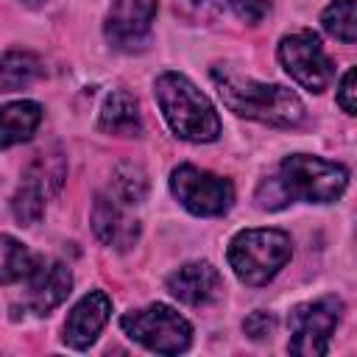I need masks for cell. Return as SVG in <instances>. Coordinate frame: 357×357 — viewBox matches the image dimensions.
Wrapping results in <instances>:
<instances>
[{"mask_svg": "<svg viewBox=\"0 0 357 357\" xmlns=\"http://www.w3.org/2000/svg\"><path fill=\"white\" fill-rule=\"evenodd\" d=\"M340 315H343V301L337 296H321L315 301L296 304L287 315L290 354L324 357L329 351V340L340 324Z\"/></svg>", "mask_w": 357, "mask_h": 357, "instance_id": "6", "label": "cell"}, {"mask_svg": "<svg viewBox=\"0 0 357 357\" xmlns=\"http://www.w3.org/2000/svg\"><path fill=\"white\" fill-rule=\"evenodd\" d=\"M167 290L181 304L204 307L223 293V282L218 268H212L209 262H187L167 276Z\"/></svg>", "mask_w": 357, "mask_h": 357, "instance_id": "12", "label": "cell"}, {"mask_svg": "<svg viewBox=\"0 0 357 357\" xmlns=\"http://www.w3.org/2000/svg\"><path fill=\"white\" fill-rule=\"evenodd\" d=\"M357 70L354 67H349L346 73H343V78H340V86H337V106L346 112V114H357Z\"/></svg>", "mask_w": 357, "mask_h": 357, "instance_id": "24", "label": "cell"}, {"mask_svg": "<svg viewBox=\"0 0 357 357\" xmlns=\"http://www.w3.org/2000/svg\"><path fill=\"white\" fill-rule=\"evenodd\" d=\"M123 332L139 346L156 354H181L192 343V326L184 315H178L167 304H151L142 310H131L120 318Z\"/></svg>", "mask_w": 357, "mask_h": 357, "instance_id": "5", "label": "cell"}, {"mask_svg": "<svg viewBox=\"0 0 357 357\" xmlns=\"http://www.w3.org/2000/svg\"><path fill=\"white\" fill-rule=\"evenodd\" d=\"M156 11H159L156 0H114L103 22V33L109 45L117 50L142 47V42L151 33Z\"/></svg>", "mask_w": 357, "mask_h": 357, "instance_id": "9", "label": "cell"}, {"mask_svg": "<svg viewBox=\"0 0 357 357\" xmlns=\"http://www.w3.org/2000/svg\"><path fill=\"white\" fill-rule=\"evenodd\" d=\"M50 195H53L50 187H47L36 173L25 170L22 184L17 187V192H14V198H11V212H14L17 223H20V226H33V223H39L42 215H45V201H47Z\"/></svg>", "mask_w": 357, "mask_h": 357, "instance_id": "16", "label": "cell"}, {"mask_svg": "<svg viewBox=\"0 0 357 357\" xmlns=\"http://www.w3.org/2000/svg\"><path fill=\"white\" fill-rule=\"evenodd\" d=\"M42 59L31 50H8L0 56V92H17L42 78Z\"/></svg>", "mask_w": 357, "mask_h": 357, "instance_id": "17", "label": "cell"}, {"mask_svg": "<svg viewBox=\"0 0 357 357\" xmlns=\"http://www.w3.org/2000/svg\"><path fill=\"white\" fill-rule=\"evenodd\" d=\"M346 184H349V170L343 165L321 156L293 153L282 159L276 176L265 178L257 187V206L276 212L290 201L329 204L343 195Z\"/></svg>", "mask_w": 357, "mask_h": 357, "instance_id": "1", "label": "cell"}, {"mask_svg": "<svg viewBox=\"0 0 357 357\" xmlns=\"http://www.w3.org/2000/svg\"><path fill=\"white\" fill-rule=\"evenodd\" d=\"M170 192L178 198V204L198 215V218H218L226 215L234 204V187L229 178L215 176L209 170H201L195 165H178L170 173Z\"/></svg>", "mask_w": 357, "mask_h": 357, "instance_id": "7", "label": "cell"}, {"mask_svg": "<svg viewBox=\"0 0 357 357\" xmlns=\"http://www.w3.org/2000/svg\"><path fill=\"white\" fill-rule=\"evenodd\" d=\"M279 61L287 75L310 92H324L335 78V64L324 53L318 33L296 31L279 42Z\"/></svg>", "mask_w": 357, "mask_h": 357, "instance_id": "8", "label": "cell"}, {"mask_svg": "<svg viewBox=\"0 0 357 357\" xmlns=\"http://www.w3.org/2000/svg\"><path fill=\"white\" fill-rule=\"evenodd\" d=\"M112 315V298L103 290H92L86 293L67 315L64 321V343L70 349H89L95 343V337L100 335V329L106 326Z\"/></svg>", "mask_w": 357, "mask_h": 357, "instance_id": "11", "label": "cell"}, {"mask_svg": "<svg viewBox=\"0 0 357 357\" xmlns=\"http://www.w3.org/2000/svg\"><path fill=\"white\" fill-rule=\"evenodd\" d=\"M271 6H273V0H231L234 14H237L240 20H245V22H251V25L262 22V20L268 17Z\"/></svg>", "mask_w": 357, "mask_h": 357, "instance_id": "23", "label": "cell"}, {"mask_svg": "<svg viewBox=\"0 0 357 357\" xmlns=\"http://www.w3.org/2000/svg\"><path fill=\"white\" fill-rule=\"evenodd\" d=\"M156 103L176 137L187 142H212L220 134V117L209 98L181 73H162L153 81Z\"/></svg>", "mask_w": 357, "mask_h": 357, "instance_id": "3", "label": "cell"}, {"mask_svg": "<svg viewBox=\"0 0 357 357\" xmlns=\"http://www.w3.org/2000/svg\"><path fill=\"white\" fill-rule=\"evenodd\" d=\"M42 123V106L36 100H14L0 106V148H11L33 137Z\"/></svg>", "mask_w": 357, "mask_h": 357, "instance_id": "15", "label": "cell"}, {"mask_svg": "<svg viewBox=\"0 0 357 357\" xmlns=\"http://www.w3.org/2000/svg\"><path fill=\"white\" fill-rule=\"evenodd\" d=\"M112 192L120 204H139L148 195V176L139 165L123 162L112 173Z\"/></svg>", "mask_w": 357, "mask_h": 357, "instance_id": "20", "label": "cell"}, {"mask_svg": "<svg viewBox=\"0 0 357 357\" xmlns=\"http://www.w3.org/2000/svg\"><path fill=\"white\" fill-rule=\"evenodd\" d=\"M98 126H100V131L114 134V137H137L142 131V117H139L137 100L128 92L114 89L112 95H106V100L100 106Z\"/></svg>", "mask_w": 357, "mask_h": 357, "instance_id": "14", "label": "cell"}, {"mask_svg": "<svg viewBox=\"0 0 357 357\" xmlns=\"http://www.w3.org/2000/svg\"><path fill=\"white\" fill-rule=\"evenodd\" d=\"M22 282H25L22 310H28L33 315H47L73 290V273H70V268L64 262H56V259H36L33 271Z\"/></svg>", "mask_w": 357, "mask_h": 357, "instance_id": "10", "label": "cell"}, {"mask_svg": "<svg viewBox=\"0 0 357 357\" xmlns=\"http://www.w3.org/2000/svg\"><path fill=\"white\" fill-rule=\"evenodd\" d=\"M22 3H25V6H31V8H36V6H42L45 0H22Z\"/></svg>", "mask_w": 357, "mask_h": 357, "instance_id": "25", "label": "cell"}, {"mask_svg": "<svg viewBox=\"0 0 357 357\" xmlns=\"http://www.w3.org/2000/svg\"><path fill=\"white\" fill-rule=\"evenodd\" d=\"M36 265V257L11 234H0V284L22 282Z\"/></svg>", "mask_w": 357, "mask_h": 357, "instance_id": "18", "label": "cell"}, {"mask_svg": "<svg viewBox=\"0 0 357 357\" xmlns=\"http://www.w3.org/2000/svg\"><path fill=\"white\" fill-rule=\"evenodd\" d=\"M92 231L103 245H114L120 251L131 248L139 237V223L134 218H128L117 201L98 195L95 206H92Z\"/></svg>", "mask_w": 357, "mask_h": 357, "instance_id": "13", "label": "cell"}, {"mask_svg": "<svg viewBox=\"0 0 357 357\" xmlns=\"http://www.w3.org/2000/svg\"><path fill=\"white\" fill-rule=\"evenodd\" d=\"M321 25L329 36L340 39L343 45H354L357 39V6L354 0H335L324 8Z\"/></svg>", "mask_w": 357, "mask_h": 357, "instance_id": "19", "label": "cell"}, {"mask_svg": "<svg viewBox=\"0 0 357 357\" xmlns=\"http://www.w3.org/2000/svg\"><path fill=\"white\" fill-rule=\"evenodd\" d=\"M212 81H215L223 103L240 117H248V120H257L265 126H279V128H293L304 120L301 98L282 84L243 78L226 67H215Z\"/></svg>", "mask_w": 357, "mask_h": 357, "instance_id": "2", "label": "cell"}, {"mask_svg": "<svg viewBox=\"0 0 357 357\" xmlns=\"http://www.w3.org/2000/svg\"><path fill=\"white\" fill-rule=\"evenodd\" d=\"M290 254L293 245L282 229H243L231 237L226 259L240 282L259 287L287 265Z\"/></svg>", "mask_w": 357, "mask_h": 357, "instance_id": "4", "label": "cell"}, {"mask_svg": "<svg viewBox=\"0 0 357 357\" xmlns=\"http://www.w3.org/2000/svg\"><path fill=\"white\" fill-rule=\"evenodd\" d=\"M273 329H276V318H273V312H265V310H257L243 321V332L251 340H262V337L273 335Z\"/></svg>", "mask_w": 357, "mask_h": 357, "instance_id": "22", "label": "cell"}, {"mask_svg": "<svg viewBox=\"0 0 357 357\" xmlns=\"http://www.w3.org/2000/svg\"><path fill=\"white\" fill-rule=\"evenodd\" d=\"M176 3V11L187 20H209L215 17L226 0H173Z\"/></svg>", "mask_w": 357, "mask_h": 357, "instance_id": "21", "label": "cell"}]
</instances>
